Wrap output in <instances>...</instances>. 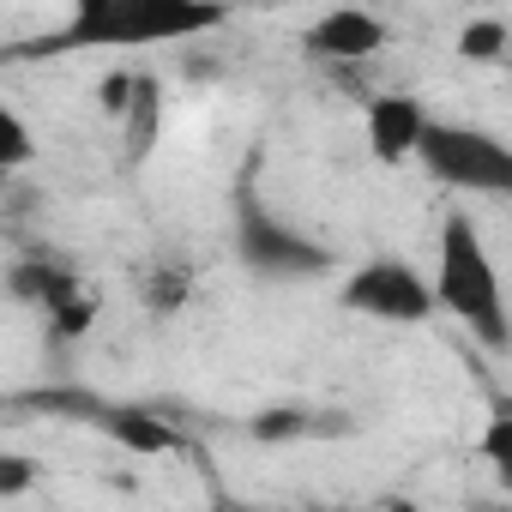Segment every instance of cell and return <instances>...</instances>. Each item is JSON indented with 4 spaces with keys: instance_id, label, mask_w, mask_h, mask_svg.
<instances>
[{
    "instance_id": "4fadbf2b",
    "label": "cell",
    "mask_w": 512,
    "mask_h": 512,
    "mask_svg": "<svg viewBox=\"0 0 512 512\" xmlns=\"http://www.w3.org/2000/svg\"><path fill=\"white\" fill-rule=\"evenodd\" d=\"M488 458H494L500 476H512V410H494V422H488Z\"/></svg>"
},
{
    "instance_id": "52a82bcc",
    "label": "cell",
    "mask_w": 512,
    "mask_h": 512,
    "mask_svg": "<svg viewBox=\"0 0 512 512\" xmlns=\"http://www.w3.org/2000/svg\"><path fill=\"white\" fill-rule=\"evenodd\" d=\"M386 19L380 13H362V7H332V13H320L314 25H308V37H302V49L308 55H320V61H368V55H380L386 49Z\"/></svg>"
},
{
    "instance_id": "9c48e42d",
    "label": "cell",
    "mask_w": 512,
    "mask_h": 512,
    "mask_svg": "<svg viewBox=\"0 0 512 512\" xmlns=\"http://www.w3.org/2000/svg\"><path fill=\"white\" fill-rule=\"evenodd\" d=\"M109 434L127 440V446H139V452H175V446H181L175 428H157V422L139 416V410H115V416H109Z\"/></svg>"
},
{
    "instance_id": "277c9868",
    "label": "cell",
    "mask_w": 512,
    "mask_h": 512,
    "mask_svg": "<svg viewBox=\"0 0 512 512\" xmlns=\"http://www.w3.org/2000/svg\"><path fill=\"white\" fill-rule=\"evenodd\" d=\"M440 187H458V193H506L512 187V151L482 133V127H464V121H422V139L410 151Z\"/></svg>"
},
{
    "instance_id": "7c38bea8",
    "label": "cell",
    "mask_w": 512,
    "mask_h": 512,
    "mask_svg": "<svg viewBox=\"0 0 512 512\" xmlns=\"http://www.w3.org/2000/svg\"><path fill=\"white\" fill-rule=\"evenodd\" d=\"M181 302H187V272L181 266L151 272V308H181Z\"/></svg>"
},
{
    "instance_id": "8992f818",
    "label": "cell",
    "mask_w": 512,
    "mask_h": 512,
    "mask_svg": "<svg viewBox=\"0 0 512 512\" xmlns=\"http://www.w3.org/2000/svg\"><path fill=\"white\" fill-rule=\"evenodd\" d=\"M7 284H13V296H19V302H37V308L55 320V338H79V332L91 326V314H97V302L79 290V272H67V266L19 260Z\"/></svg>"
},
{
    "instance_id": "5b68a950",
    "label": "cell",
    "mask_w": 512,
    "mask_h": 512,
    "mask_svg": "<svg viewBox=\"0 0 512 512\" xmlns=\"http://www.w3.org/2000/svg\"><path fill=\"white\" fill-rule=\"evenodd\" d=\"M344 308L386 320V326H422L434 314V290L410 260H392L386 253V260H368L344 278Z\"/></svg>"
},
{
    "instance_id": "ba28073f",
    "label": "cell",
    "mask_w": 512,
    "mask_h": 512,
    "mask_svg": "<svg viewBox=\"0 0 512 512\" xmlns=\"http://www.w3.org/2000/svg\"><path fill=\"white\" fill-rule=\"evenodd\" d=\"M422 121H428V109L416 97H374L368 103V151L380 163H404L422 139Z\"/></svg>"
},
{
    "instance_id": "5bb4252c",
    "label": "cell",
    "mask_w": 512,
    "mask_h": 512,
    "mask_svg": "<svg viewBox=\"0 0 512 512\" xmlns=\"http://www.w3.org/2000/svg\"><path fill=\"white\" fill-rule=\"evenodd\" d=\"M37 482V464L19 458V452H0V494H25Z\"/></svg>"
},
{
    "instance_id": "30bf717a",
    "label": "cell",
    "mask_w": 512,
    "mask_h": 512,
    "mask_svg": "<svg viewBox=\"0 0 512 512\" xmlns=\"http://www.w3.org/2000/svg\"><path fill=\"white\" fill-rule=\"evenodd\" d=\"M31 157H37V139H31V127L19 121V109H7V103H0V175L25 169Z\"/></svg>"
},
{
    "instance_id": "7a4b0ae2",
    "label": "cell",
    "mask_w": 512,
    "mask_h": 512,
    "mask_svg": "<svg viewBox=\"0 0 512 512\" xmlns=\"http://www.w3.org/2000/svg\"><path fill=\"white\" fill-rule=\"evenodd\" d=\"M434 308H446L452 320H464L488 350H506V302H500V272L494 253L482 241V229L452 211L440 223V260H434Z\"/></svg>"
},
{
    "instance_id": "3957f363",
    "label": "cell",
    "mask_w": 512,
    "mask_h": 512,
    "mask_svg": "<svg viewBox=\"0 0 512 512\" xmlns=\"http://www.w3.org/2000/svg\"><path fill=\"white\" fill-rule=\"evenodd\" d=\"M235 260L253 278H272V284H302V278H326L338 266V253L314 235H302L296 223H284L272 205H260L253 181H241L235 193Z\"/></svg>"
},
{
    "instance_id": "6da1fadb",
    "label": "cell",
    "mask_w": 512,
    "mask_h": 512,
    "mask_svg": "<svg viewBox=\"0 0 512 512\" xmlns=\"http://www.w3.org/2000/svg\"><path fill=\"white\" fill-rule=\"evenodd\" d=\"M223 0H73V19L49 49H157L217 31Z\"/></svg>"
},
{
    "instance_id": "8fae6325",
    "label": "cell",
    "mask_w": 512,
    "mask_h": 512,
    "mask_svg": "<svg viewBox=\"0 0 512 512\" xmlns=\"http://www.w3.org/2000/svg\"><path fill=\"white\" fill-rule=\"evenodd\" d=\"M458 49H464V61H494V55L506 49V25H500V19H476Z\"/></svg>"
}]
</instances>
